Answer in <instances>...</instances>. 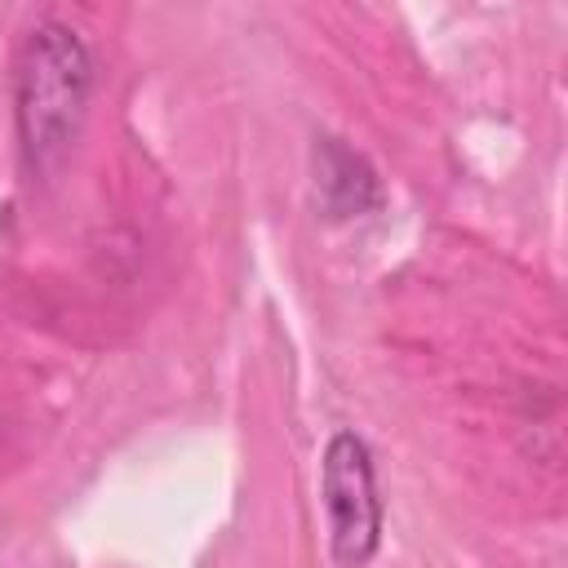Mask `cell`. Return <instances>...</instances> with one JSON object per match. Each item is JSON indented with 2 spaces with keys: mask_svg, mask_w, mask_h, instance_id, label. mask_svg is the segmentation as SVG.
Wrapping results in <instances>:
<instances>
[{
  "mask_svg": "<svg viewBox=\"0 0 568 568\" xmlns=\"http://www.w3.org/2000/svg\"><path fill=\"white\" fill-rule=\"evenodd\" d=\"M320 493L328 510V546L342 568H364L382 541V497L373 453L355 430H337L324 448Z\"/></svg>",
  "mask_w": 568,
  "mask_h": 568,
  "instance_id": "obj_2",
  "label": "cell"
},
{
  "mask_svg": "<svg viewBox=\"0 0 568 568\" xmlns=\"http://www.w3.org/2000/svg\"><path fill=\"white\" fill-rule=\"evenodd\" d=\"M93 98V49L62 18H40L18 49L13 120L31 173H53L75 146Z\"/></svg>",
  "mask_w": 568,
  "mask_h": 568,
  "instance_id": "obj_1",
  "label": "cell"
},
{
  "mask_svg": "<svg viewBox=\"0 0 568 568\" xmlns=\"http://www.w3.org/2000/svg\"><path fill=\"white\" fill-rule=\"evenodd\" d=\"M315 191L328 217H359L382 204V182L373 164L342 138H315Z\"/></svg>",
  "mask_w": 568,
  "mask_h": 568,
  "instance_id": "obj_3",
  "label": "cell"
}]
</instances>
